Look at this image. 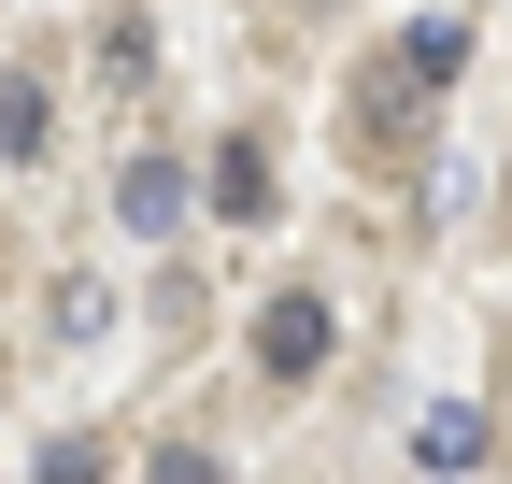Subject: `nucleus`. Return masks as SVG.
<instances>
[{"mask_svg":"<svg viewBox=\"0 0 512 484\" xmlns=\"http://www.w3.org/2000/svg\"><path fill=\"white\" fill-rule=\"evenodd\" d=\"M43 484H114V470H100V442H43Z\"/></svg>","mask_w":512,"mask_h":484,"instance_id":"8","label":"nucleus"},{"mask_svg":"<svg viewBox=\"0 0 512 484\" xmlns=\"http://www.w3.org/2000/svg\"><path fill=\"white\" fill-rule=\"evenodd\" d=\"M100 328H114V285L72 271V285H57V342H100Z\"/></svg>","mask_w":512,"mask_h":484,"instance_id":"7","label":"nucleus"},{"mask_svg":"<svg viewBox=\"0 0 512 484\" xmlns=\"http://www.w3.org/2000/svg\"><path fill=\"white\" fill-rule=\"evenodd\" d=\"M200 200H214L228 228H256V214H271V143H214V171H200Z\"/></svg>","mask_w":512,"mask_h":484,"instance_id":"4","label":"nucleus"},{"mask_svg":"<svg viewBox=\"0 0 512 484\" xmlns=\"http://www.w3.org/2000/svg\"><path fill=\"white\" fill-rule=\"evenodd\" d=\"M114 228H128V242H171V228H185V171H171V157H128V171H114Z\"/></svg>","mask_w":512,"mask_h":484,"instance_id":"3","label":"nucleus"},{"mask_svg":"<svg viewBox=\"0 0 512 484\" xmlns=\"http://www.w3.org/2000/svg\"><path fill=\"white\" fill-rule=\"evenodd\" d=\"M256 371H271V385H313V371H328V299H313V285H285L271 314H256Z\"/></svg>","mask_w":512,"mask_h":484,"instance_id":"1","label":"nucleus"},{"mask_svg":"<svg viewBox=\"0 0 512 484\" xmlns=\"http://www.w3.org/2000/svg\"><path fill=\"white\" fill-rule=\"evenodd\" d=\"M143 484H228V456H200V442H171V456H157Z\"/></svg>","mask_w":512,"mask_h":484,"instance_id":"9","label":"nucleus"},{"mask_svg":"<svg viewBox=\"0 0 512 484\" xmlns=\"http://www.w3.org/2000/svg\"><path fill=\"white\" fill-rule=\"evenodd\" d=\"M43 143H57V129H43V72H0V157L29 171Z\"/></svg>","mask_w":512,"mask_h":484,"instance_id":"6","label":"nucleus"},{"mask_svg":"<svg viewBox=\"0 0 512 484\" xmlns=\"http://www.w3.org/2000/svg\"><path fill=\"white\" fill-rule=\"evenodd\" d=\"M484 456H498V413H484V399H441L427 428H413V470H427V484H470Z\"/></svg>","mask_w":512,"mask_h":484,"instance_id":"2","label":"nucleus"},{"mask_svg":"<svg viewBox=\"0 0 512 484\" xmlns=\"http://www.w3.org/2000/svg\"><path fill=\"white\" fill-rule=\"evenodd\" d=\"M399 72H413V86H456V72H470V15H413V29H399Z\"/></svg>","mask_w":512,"mask_h":484,"instance_id":"5","label":"nucleus"}]
</instances>
